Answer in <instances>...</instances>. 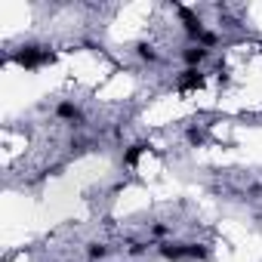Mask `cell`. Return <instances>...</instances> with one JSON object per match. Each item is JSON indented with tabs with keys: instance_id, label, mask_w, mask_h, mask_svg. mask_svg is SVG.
Returning a JSON list of instances; mask_svg holds the SVG:
<instances>
[{
	"instance_id": "7c38bea8",
	"label": "cell",
	"mask_w": 262,
	"mask_h": 262,
	"mask_svg": "<svg viewBox=\"0 0 262 262\" xmlns=\"http://www.w3.org/2000/svg\"><path fill=\"white\" fill-rule=\"evenodd\" d=\"M167 231H170V228H167V225H161V222H158V225H155V228H151V234H155V237H164V234H167Z\"/></svg>"
},
{
	"instance_id": "52a82bcc",
	"label": "cell",
	"mask_w": 262,
	"mask_h": 262,
	"mask_svg": "<svg viewBox=\"0 0 262 262\" xmlns=\"http://www.w3.org/2000/svg\"><path fill=\"white\" fill-rule=\"evenodd\" d=\"M136 56H139L142 62H148V65L158 62V50H155L151 43H139V47H136Z\"/></svg>"
},
{
	"instance_id": "9c48e42d",
	"label": "cell",
	"mask_w": 262,
	"mask_h": 262,
	"mask_svg": "<svg viewBox=\"0 0 262 262\" xmlns=\"http://www.w3.org/2000/svg\"><path fill=\"white\" fill-rule=\"evenodd\" d=\"M86 256H90L93 262H99V259L108 256V247H105V244H90V247H86Z\"/></svg>"
},
{
	"instance_id": "30bf717a",
	"label": "cell",
	"mask_w": 262,
	"mask_h": 262,
	"mask_svg": "<svg viewBox=\"0 0 262 262\" xmlns=\"http://www.w3.org/2000/svg\"><path fill=\"white\" fill-rule=\"evenodd\" d=\"M216 43H219V34H216V31H204L201 40H198V47H204V50H213Z\"/></svg>"
},
{
	"instance_id": "8992f818",
	"label": "cell",
	"mask_w": 262,
	"mask_h": 262,
	"mask_svg": "<svg viewBox=\"0 0 262 262\" xmlns=\"http://www.w3.org/2000/svg\"><path fill=\"white\" fill-rule=\"evenodd\" d=\"M161 256L170 259V262L188 259V244H164V247H161Z\"/></svg>"
},
{
	"instance_id": "8fae6325",
	"label": "cell",
	"mask_w": 262,
	"mask_h": 262,
	"mask_svg": "<svg viewBox=\"0 0 262 262\" xmlns=\"http://www.w3.org/2000/svg\"><path fill=\"white\" fill-rule=\"evenodd\" d=\"M207 256H210V250L204 244H188V259H207Z\"/></svg>"
},
{
	"instance_id": "277c9868",
	"label": "cell",
	"mask_w": 262,
	"mask_h": 262,
	"mask_svg": "<svg viewBox=\"0 0 262 262\" xmlns=\"http://www.w3.org/2000/svg\"><path fill=\"white\" fill-rule=\"evenodd\" d=\"M56 117H59V120H71V123H74V120L83 123V111H80L74 102H59V105H56Z\"/></svg>"
},
{
	"instance_id": "5b68a950",
	"label": "cell",
	"mask_w": 262,
	"mask_h": 262,
	"mask_svg": "<svg viewBox=\"0 0 262 262\" xmlns=\"http://www.w3.org/2000/svg\"><path fill=\"white\" fill-rule=\"evenodd\" d=\"M148 148H151L148 142H133V145H126V151H123V167H136L139 158H142Z\"/></svg>"
},
{
	"instance_id": "7a4b0ae2",
	"label": "cell",
	"mask_w": 262,
	"mask_h": 262,
	"mask_svg": "<svg viewBox=\"0 0 262 262\" xmlns=\"http://www.w3.org/2000/svg\"><path fill=\"white\" fill-rule=\"evenodd\" d=\"M204 86H207V74L201 68H185L176 77V90L179 93H194V90H204Z\"/></svg>"
},
{
	"instance_id": "4fadbf2b",
	"label": "cell",
	"mask_w": 262,
	"mask_h": 262,
	"mask_svg": "<svg viewBox=\"0 0 262 262\" xmlns=\"http://www.w3.org/2000/svg\"><path fill=\"white\" fill-rule=\"evenodd\" d=\"M129 253H133V256H142V253H145V244H133V247H129Z\"/></svg>"
},
{
	"instance_id": "6da1fadb",
	"label": "cell",
	"mask_w": 262,
	"mask_h": 262,
	"mask_svg": "<svg viewBox=\"0 0 262 262\" xmlns=\"http://www.w3.org/2000/svg\"><path fill=\"white\" fill-rule=\"evenodd\" d=\"M10 59H13L19 68H28V71H34V68H40V65H53V62L59 59V53H53V50H43V47H34V43H28V47L16 50Z\"/></svg>"
},
{
	"instance_id": "3957f363",
	"label": "cell",
	"mask_w": 262,
	"mask_h": 262,
	"mask_svg": "<svg viewBox=\"0 0 262 262\" xmlns=\"http://www.w3.org/2000/svg\"><path fill=\"white\" fill-rule=\"evenodd\" d=\"M207 59H210V50H204V47H198V43H191V47L182 50V62H185L188 68H201Z\"/></svg>"
},
{
	"instance_id": "ba28073f",
	"label": "cell",
	"mask_w": 262,
	"mask_h": 262,
	"mask_svg": "<svg viewBox=\"0 0 262 262\" xmlns=\"http://www.w3.org/2000/svg\"><path fill=\"white\" fill-rule=\"evenodd\" d=\"M185 139H188V145H194V148H201L204 142H207V133L204 129H198V126H191L188 133H185Z\"/></svg>"
}]
</instances>
